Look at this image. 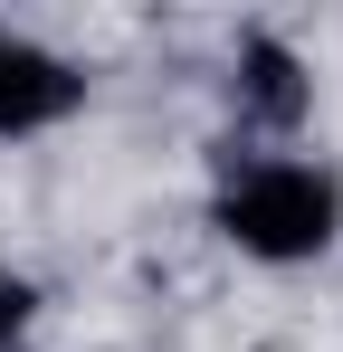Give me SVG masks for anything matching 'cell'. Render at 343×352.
I'll use <instances>...</instances> for the list:
<instances>
[{
    "instance_id": "6da1fadb",
    "label": "cell",
    "mask_w": 343,
    "mask_h": 352,
    "mask_svg": "<svg viewBox=\"0 0 343 352\" xmlns=\"http://www.w3.org/2000/svg\"><path fill=\"white\" fill-rule=\"evenodd\" d=\"M220 238L238 257H258V267H305V257H324L343 238V181L324 162H305V153H258V162H238V181L220 190Z\"/></svg>"
},
{
    "instance_id": "7a4b0ae2",
    "label": "cell",
    "mask_w": 343,
    "mask_h": 352,
    "mask_svg": "<svg viewBox=\"0 0 343 352\" xmlns=\"http://www.w3.org/2000/svg\"><path fill=\"white\" fill-rule=\"evenodd\" d=\"M86 105V67L39 48V38H0V143H29Z\"/></svg>"
},
{
    "instance_id": "3957f363",
    "label": "cell",
    "mask_w": 343,
    "mask_h": 352,
    "mask_svg": "<svg viewBox=\"0 0 343 352\" xmlns=\"http://www.w3.org/2000/svg\"><path fill=\"white\" fill-rule=\"evenodd\" d=\"M229 105H238V124H258V133H295V124L315 115V76H305V58L286 38L258 29L229 58Z\"/></svg>"
},
{
    "instance_id": "277c9868",
    "label": "cell",
    "mask_w": 343,
    "mask_h": 352,
    "mask_svg": "<svg viewBox=\"0 0 343 352\" xmlns=\"http://www.w3.org/2000/svg\"><path fill=\"white\" fill-rule=\"evenodd\" d=\"M29 314H39V286L0 267V352H19V333H29Z\"/></svg>"
}]
</instances>
